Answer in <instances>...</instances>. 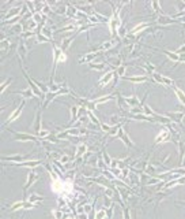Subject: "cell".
Listing matches in <instances>:
<instances>
[{"label":"cell","instance_id":"obj_41","mask_svg":"<svg viewBox=\"0 0 185 219\" xmlns=\"http://www.w3.org/2000/svg\"><path fill=\"white\" fill-rule=\"evenodd\" d=\"M66 219H75V217H67Z\"/></svg>","mask_w":185,"mask_h":219},{"label":"cell","instance_id":"obj_33","mask_svg":"<svg viewBox=\"0 0 185 219\" xmlns=\"http://www.w3.org/2000/svg\"><path fill=\"white\" fill-rule=\"evenodd\" d=\"M52 214H53V217L56 219H61V218H63V212H61L60 210H52Z\"/></svg>","mask_w":185,"mask_h":219},{"label":"cell","instance_id":"obj_42","mask_svg":"<svg viewBox=\"0 0 185 219\" xmlns=\"http://www.w3.org/2000/svg\"><path fill=\"white\" fill-rule=\"evenodd\" d=\"M180 204H183V206H185V201H181V203Z\"/></svg>","mask_w":185,"mask_h":219},{"label":"cell","instance_id":"obj_17","mask_svg":"<svg viewBox=\"0 0 185 219\" xmlns=\"http://www.w3.org/2000/svg\"><path fill=\"white\" fill-rule=\"evenodd\" d=\"M3 160H7V162H16V163H23V160L26 159L25 155H16V156H7V157H2Z\"/></svg>","mask_w":185,"mask_h":219},{"label":"cell","instance_id":"obj_8","mask_svg":"<svg viewBox=\"0 0 185 219\" xmlns=\"http://www.w3.org/2000/svg\"><path fill=\"white\" fill-rule=\"evenodd\" d=\"M113 77H116V70H110V71H108L106 74L99 80V86H106L108 84L113 80Z\"/></svg>","mask_w":185,"mask_h":219},{"label":"cell","instance_id":"obj_35","mask_svg":"<svg viewBox=\"0 0 185 219\" xmlns=\"http://www.w3.org/2000/svg\"><path fill=\"white\" fill-rule=\"evenodd\" d=\"M59 162L61 163V164H67V163L69 162V156L68 155H63V156H60V160Z\"/></svg>","mask_w":185,"mask_h":219},{"label":"cell","instance_id":"obj_7","mask_svg":"<svg viewBox=\"0 0 185 219\" xmlns=\"http://www.w3.org/2000/svg\"><path fill=\"white\" fill-rule=\"evenodd\" d=\"M22 8H23V6H22V7H16V6H15V7H12V8L10 10V13L5 14V17H4L5 21L8 22V21H11L12 18H16V17H19L20 13H22ZM4 18H3V19H4Z\"/></svg>","mask_w":185,"mask_h":219},{"label":"cell","instance_id":"obj_39","mask_svg":"<svg viewBox=\"0 0 185 219\" xmlns=\"http://www.w3.org/2000/svg\"><path fill=\"white\" fill-rule=\"evenodd\" d=\"M59 60H60V62H66V60H67V56H66V54H64V51H61V54H60V58H59Z\"/></svg>","mask_w":185,"mask_h":219},{"label":"cell","instance_id":"obj_30","mask_svg":"<svg viewBox=\"0 0 185 219\" xmlns=\"http://www.w3.org/2000/svg\"><path fill=\"white\" fill-rule=\"evenodd\" d=\"M10 45H12V44H10V40H8V39H3L2 40V51L3 52H4V49H5V51H7V49L8 48H10Z\"/></svg>","mask_w":185,"mask_h":219},{"label":"cell","instance_id":"obj_38","mask_svg":"<svg viewBox=\"0 0 185 219\" xmlns=\"http://www.w3.org/2000/svg\"><path fill=\"white\" fill-rule=\"evenodd\" d=\"M102 174L105 175V177L108 178V179H113V173H110V171H108V170H102Z\"/></svg>","mask_w":185,"mask_h":219},{"label":"cell","instance_id":"obj_13","mask_svg":"<svg viewBox=\"0 0 185 219\" xmlns=\"http://www.w3.org/2000/svg\"><path fill=\"white\" fill-rule=\"evenodd\" d=\"M161 51H162L163 52V54H165L166 55V56L167 58H169V59L170 60H172V62H174L176 63V65H177V63H180V59H181V56H180V55H177V54H176V52H172V51H167V49H161Z\"/></svg>","mask_w":185,"mask_h":219},{"label":"cell","instance_id":"obj_21","mask_svg":"<svg viewBox=\"0 0 185 219\" xmlns=\"http://www.w3.org/2000/svg\"><path fill=\"white\" fill-rule=\"evenodd\" d=\"M150 6L152 7V11H154V15H161L162 14V8H161V3L154 0V2L150 3Z\"/></svg>","mask_w":185,"mask_h":219},{"label":"cell","instance_id":"obj_34","mask_svg":"<svg viewBox=\"0 0 185 219\" xmlns=\"http://www.w3.org/2000/svg\"><path fill=\"white\" fill-rule=\"evenodd\" d=\"M174 52H176L177 55H180V56H181V55H185V44H183V45H180L177 49H176Z\"/></svg>","mask_w":185,"mask_h":219},{"label":"cell","instance_id":"obj_37","mask_svg":"<svg viewBox=\"0 0 185 219\" xmlns=\"http://www.w3.org/2000/svg\"><path fill=\"white\" fill-rule=\"evenodd\" d=\"M105 196L106 197H114V192L109 188H105Z\"/></svg>","mask_w":185,"mask_h":219},{"label":"cell","instance_id":"obj_4","mask_svg":"<svg viewBox=\"0 0 185 219\" xmlns=\"http://www.w3.org/2000/svg\"><path fill=\"white\" fill-rule=\"evenodd\" d=\"M11 133H14L11 130ZM14 138L18 140V141H37L38 137L37 136H31V134H26V133H14Z\"/></svg>","mask_w":185,"mask_h":219},{"label":"cell","instance_id":"obj_9","mask_svg":"<svg viewBox=\"0 0 185 219\" xmlns=\"http://www.w3.org/2000/svg\"><path fill=\"white\" fill-rule=\"evenodd\" d=\"M123 80L131 81V82H133V84H143V82H147L150 80V77H147V75H137V77L132 75V77H124Z\"/></svg>","mask_w":185,"mask_h":219},{"label":"cell","instance_id":"obj_43","mask_svg":"<svg viewBox=\"0 0 185 219\" xmlns=\"http://www.w3.org/2000/svg\"><path fill=\"white\" fill-rule=\"evenodd\" d=\"M184 112H185V110H184Z\"/></svg>","mask_w":185,"mask_h":219},{"label":"cell","instance_id":"obj_3","mask_svg":"<svg viewBox=\"0 0 185 219\" xmlns=\"http://www.w3.org/2000/svg\"><path fill=\"white\" fill-rule=\"evenodd\" d=\"M170 138H172V133L166 129H162L159 133H158L157 138H155V142H157V144H162V142L169 141Z\"/></svg>","mask_w":185,"mask_h":219},{"label":"cell","instance_id":"obj_10","mask_svg":"<svg viewBox=\"0 0 185 219\" xmlns=\"http://www.w3.org/2000/svg\"><path fill=\"white\" fill-rule=\"evenodd\" d=\"M98 55H101V52H89V54H86L84 56H80L79 58L78 62L79 63H87V62H91L93 59H95Z\"/></svg>","mask_w":185,"mask_h":219},{"label":"cell","instance_id":"obj_6","mask_svg":"<svg viewBox=\"0 0 185 219\" xmlns=\"http://www.w3.org/2000/svg\"><path fill=\"white\" fill-rule=\"evenodd\" d=\"M23 107H25V99H22V100H20V104L18 106V108L14 110V111H12V114H11V115L7 118V122H5V125L11 123V122H12L15 118H18V116L20 115V112H22V108H23Z\"/></svg>","mask_w":185,"mask_h":219},{"label":"cell","instance_id":"obj_19","mask_svg":"<svg viewBox=\"0 0 185 219\" xmlns=\"http://www.w3.org/2000/svg\"><path fill=\"white\" fill-rule=\"evenodd\" d=\"M69 108V112H71V123L72 122L76 121V118H78L79 115V107L78 106H69V104H67Z\"/></svg>","mask_w":185,"mask_h":219},{"label":"cell","instance_id":"obj_20","mask_svg":"<svg viewBox=\"0 0 185 219\" xmlns=\"http://www.w3.org/2000/svg\"><path fill=\"white\" fill-rule=\"evenodd\" d=\"M116 44H117V40H114V39L109 40V41H105L101 47H99V51H108V49H110L112 47H114Z\"/></svg>","mask_w":185,"mask_h":219},{"label":"cell","instance_id":"obj_27","mask_svg":"<svg viewBox=\"0 0 185 219\" xmlns=\"http://www.w3.org/2000/svg\"><path fill=\"white\" fill-rule=\"evenodd\" d=\"M42 200H44V197H42V196H38V194H36V193L31 194L30 197H27V201H29V203H33V204H36L37 201H42Z\"/></svg>","mask_w":185,"mask_h":219},{"label":"cell","instance_id":"obj_29","mask_svg":"<svg viewBox=\"0 0 185 219\" xmlns=\"http://www.w3.org/2000/svg\"><path fill=\"white\" fill-rule=\"evenodd\" d=\"M12 81H14V78H12V77H10V78H8L7 81H5V82H2V89H0V92H2V95H3V93H4V90L7 89L8 86H10V84L12 82Z\"/></svg>","mask_w":185,"mask_h":219},{"label":"cell","instance_id":"obj_28","mask_svg":"<svg viewBox=\"0 0 185 219\" xmlns=\"http://www.w3.org/2000/svg\"><path fill=\"white\" fill-rule=\"evenodd\" d=\"M105 217H108V215H106V208H105V207H102V208L95 214V219H104Z\"/></svg>","mask_w":185,"mask_h":219},{"label":"cell","instance_id":"obj_32","mask_svg":"<svg viewBox=\"0 0 185 219\" xmlns=\"http://www.w3.org/2000/svg\"><path fill=\"white\" fill-rule=\"evenodd\" d=\"M104 155H102V156H104V159H105V164H112V162H113V160L110 159L109 157V155H108V152H106V149H104V152H102Z\"/></svg>","mask_w":185,"mask_h":219},{"label":"cell","instance_id":"obj_31","mask_svg":"<svg viewBox=\"0 0 185 219\" xmlns=\"http://www.w3.org/2000/svg\"><path fill=\"white\" fill-rule=\"evenodd\" d=\"M176 7H177V13L185 11V2H176Z\"/></svg>","mask_w":185,"mask_h":219},{"label":"cell","instance_id":"obj_26","mask_svg":"<svg viewBox=\"0 0 185 219\" xmlns=\"http://www.w3.org/2000/svg\"><path fill=\"white\" fill-rule=\"evenodd\" d=\"M75 28H76L75 23H71V25H67V26H64V28H61V29H59V30H56V33H63V32H72V30H75Z\"/></svg>","mask_w":185,"mask_h":219},{"label":"cell","instance_id":"obj_40","mask_svg":"<svg viewBox=\"0 0 185 219\" xmlns=\"http://www.w3.org/2000/svg\"><path fill=\"white\" fill-rule=\"evenodd\" d=\"M83 208H84V212H90V211H91V206H90V204H84Z\"/></svg>","mask_w":185,"mask_h":219},{"label":"cell","instance_id":"obj_23","mask_svg":"<svg viewBox=\"0 0 185 219\" xmlns=\"http://www.w3.org/2000/svg\"><path fill=\"white\" fill-rule=\"evenodd\" d=\"M10 33H11V34H14V33L22 34V33H23V25H22V22H18L16 25H14L12 28L10 29Z\"/></svg>","mask_w":185,"mask_h":219},{"label":"cell","instance_id":"obj_18","mask_svg":"<svg viewBox=\"0 0 185 219\" xmlns=\"http://www.w3.org/2000/svg\"><path fill=\"white\" fill-rule=\"evenodd\" d=\"M76 36H78V34L75 33V36H74V37H67V39H63V41H61V45H60L61 51H66V49L72 44V41L75 40V37H76Z\"/></svg>","mask_w":185,"mask_h":219},{"label":"cell","instance_id":"obj_25","mask_svg":"<svg viewBox=\"0 0 185 219\" xmlns=\"http://www.w3.org/2000/svg\"><path fill=\"white\" fill-rule=\"evenodd\" d=\"M127 66H128V63H123L119 69H116V73H117V75H119L120 78L125 77V70H127Z\"/></svg>","mask_w":185,"mask_h":219},{"label":"cell","instance_id":"obj_16","mask_svg":"<svg viewBox=\"0 0 185 219\" xmlns=\"http://www.w3.org/2000/svg\"><path fill=\"white\" fill-rule=\"evenodd\" d=\"M42 160H30V162H23V163H15L14 166H20V167H36V166L41 164Z\"/></svg>","mask_w":185,"mask_h":219},{"label":"cell","instance_id":"obj_2","mask_svg":"<svg viewBox=\"0 0 185 219\" xmlns=\"http://www.w3.org/2000/svg\"><path fill=\"white\" fill-rule=\"evenodd\" d=\"M16 55H18L20 62H23V60H25V58L27 56V47L25 45V40H19L18 48H16Z\"/></svg>","mask_w":185,"mask_h":219},{"label":"cell","instance_id":"obj_15","mask_svg":"<svg viewBox=\"0 0 185 219\" xmlns=\"http://www.w3.org/2000/svg\"><path fill=\"white\" fill-rule=\"evenodd\" d=\"M34 130H36V133L38 134L41 131V110L38 108L37 114H36V119H34V125H33Z\"/></svg>","mask_w":185,"mask_h":219},{"label":"cell","instance_id":"obj_1","mask_svg":"<svg viewBox=\"0 0 185 219\" xmlns=\"http://www.w3.org/2000/svg\"><path fill=\"white\" fill-rule=\"evenodd\" d=\"M165 115L173 122V123L180 125V126L184 129V126H183V121H184V116H185L184 111H170V112H166Z\"/></svg>","mask_w":185,"mask_h":219},{"label":"cell","instance_id":"obj_12","mask_svg":"<svg viewBox=\"0 0 185 219\" xmlns=\"http://www.w3.org/2000/svg\"><path fill=\"white\" fill-rule=\"evenodd\" d=\"M173 90H174V93H176V96H177V99H178V101H180V104H183V106L185 107V92H184L183 89H181L180 86H177V85L173 86Z\"/></svg>","mask_w":185,"mask_h":219},{"label":"cell","instance_id":"obj_5","mask_svg":"<svg viewBox=\"0 0 185 219\" xmlns=\"http://www.w3.org/2000/svg\"><path fill=\"white\" fill-rule=\"evenodd\" d=\"M37 179H38V177L36 175V173H34V171H30L29 175H27V182H26V185L23 186V196H25L23 197V200H26V191H27V189L30 188V186L33 185Z\"/></svg>","mask_w":185,"mask_h":219},{"label":"cell","instance_id":"obj_22","mask_svg":"<svg viewBox=\"0 0 185 219\" xmlns=\"http://www.w3.org/2000/svg\"><path fill=\"white\" fill-rule=\"evenodd\" d=\"M89 151H87V144H79L78 148H76V153L75 156L76 157H80L82 155H86Z\"/></svg>","mask_w":185,"mask_h":219},{"label":"cell","instance_id":"obj_24","mask_svg":"<svg viewBox=\"0 0 185 219\" xmlns=\"http://www.w3.org/2000/svg\"><path fill=\"white\" fill-rule=\"evenodd\" d=\"M108 62H101V63H90V67H91L93 70H98V71H102V70L106 67Z\"/></svg>","mask_w":185,"mask_h":219},{"label":"cell","instance_id":"obj_11","mask_svg":"<svg viewBox=\"0 0 185 219\" xmlns=\"http://www.w3.org/2000/svg\"><path fill=\"white\" fill-rule=\"evenodd\" d=\"M116 137H120V138H121L123 141H124L125 144H127V147H130V148H132V147H133V144H132L131 138H130V137L127 136V133H125V131H124V127H123V126H121V129L119 130V133H117V136H116Z\"/></svg>","mask_w":185,"mask_h":219},{"label":"cell","instance_id":"obj_14","mask_svg":"<svg viewBox=\"0 0 185 219\" xmlns=\"http://www.w3.org/2000/svg\"><path fill=\"white\" fill-rule=\"evenodd\" d=\"M14 93H16V95H20L23 99H31L33 96H36L33 90L29 89V88H27V89H23V90H15Z\"/></svg>","mask_w":185,"mask_h":219},{"label":"cell","instance_id":"obj_36","mask_svg":"<svg viewBox=\"0 0 185 219\" xmlns=\"http://www.w3.org/2000/svg\"><path fill=\"white\" fill-rule=\"evenodd\" d=\"M124 219H132L131 218V210H130V207H125V208H124Z\"/></svg>","mask_w":185,"mask_h":219}]
</instances>
